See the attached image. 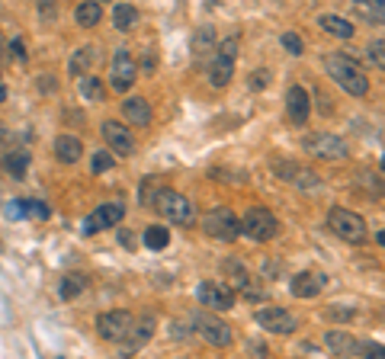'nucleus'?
<instances>
[{"mask_svg":"<svg viewBox=\"0 0 385 359\" xmlns=\"http://www.w3.org/2000/svg\"><path fill=\"white\" fill-rule=\"evenodd\" d=\"M280 273V263H263V276H276Z\"/></svg>","mask_w":385,"mask_h":359,"instance_id":"a18cd8bd","label":"nucleus"},{"mask_svg":"<svg viewBox=\"0 0 385 359\" xmlns=\"http://www.w3.org/2000/svg\"><path fill=\"white\" fill-rule=\"evenodd\" d=\"M324 347H328L334 356L350 359V356H360L363 340H357V337H353V334H347V331H328V334H324Z\"/></svg>","mask_w":385,"mask_h":359,"instance_id":"aec40b11","label":"nucleus"},{"mask_svg":"<svg viewBox=\"0 0 385 359\" xmlns=\"http://www.w3.org/2000/svg\"><path fill=\"white\" fill-rule=\"evenodd\" d=\"M360 356L363 359H385V347L376 340H366L363 347H360Z\"/></svg>","mask_w":385,"mask_h":359,"instance_id":"58836bf2","label":"nucleus"},{"mask_svg":"<svg viewBox=\"0 0 385 359\" xmlns=\"http://www.w3.org/2000/svg\"><path fill=\"white\" fill-rule=\"evenodd\" d=\"M218 48V36L212 26H199L193 32V68H209L212 55Z\"/></svg>","mask_w":385,"mask_h":359,"instance_id":"a211bd4d","label":"nucleus"},{"mask_svg":"<svg viewBox=\"0 0 385 359\" xmlns=\"http://www.w3.org/2000/svg\"><path fill=\"white\" fill-rule=\"evenodd\" d=\"M225 269H228V276H231V289H244L247 286V279H251V276H247V269L241 267L235 257L225 263Z\"/></svg>","mask_w":385,"mask_h":359,"instance_id":"72a5a7b5","label":"nucleus"},{"mask_svg":"<svg viewBox=\"0 0 385 359\" xmlns=\"http://www.w3.org/2000/svg\"><path fill=\"white\" fill-rule=\"evenodd\" d=\"M74 19H77V26L81 29H94L96 23L103 19V7H100V3H90V0H87V3H77Z\"/></svg>","mask_w":385,"mask_h":359,"instance_id":"bb28decb","label":"nucleus"},{"mask_svg":"<svg viewBox=\"0 0 385 359\" xmlns=\"http://www.w3.org/2000/svg\"><path fill=\"white\" fill-rule=\"evenodd\" d=\"M160 189H164V183H160V180H154V176H151V180H145V183H141V189H138L141 205H148V209H154V199L160 196Z\"/></svg>","mask_w":385,"mask_h":359,"instance_id":"2f4dec72","label":"nucleus"},{"mask_svg":"<svg viewBox=\"0 0 385 359\" xmlns=\"http://www.w3.org/2000/svg\"><path fill=\"white\" fill-rule=\"evenodd\" d=\"M154 331H158V314H154V311H145L141 318H135V324H132L129 337H125V340L119 343V347H116V356H119V359L138 356V353L151 343Z\"/></svg>","mask_w":385,"mask_h":359,"instance_id":"6e6552de","label":"nucleus"},{"mask_svg":"<svg viewBox=\"0 0 385 359\" xmlns=\"http://www.w3.org/2000/svg\"><path fill=\"white\" fill-rule=\"evenodd\" d=\"M376 240H379V244H382V247H385V231H379V234H376Z\"/></svg>","mask_w":385,"mask_h":359,"instance_id":"09e8293b","label":"nucleus"},{"mask_svg":"<svg viewBox=\"0 0 385 359\" xmlns=\"http://www.w3.org/2000/svg\"><path fill=\"white\" fill-rule=\"evenodd\" d=\"M328 228H331V234H337V238H340V240H347V244H366V240H369L366 221L360 218L357 212L344 209V205H331V212H328Z\"/></svg>","mask_w":385,"mask_h":359,"instance_id":"423d86ee","label":"nucleus"},{"mask_svg":"<svg viewBox=\"0 0 385 359\" xmlns=\"http://www.w3.org/2000/svg\"><path fill=\"white\" fill-rule=\"evenodd\" d=\"M138 81V65L132 58L129 48H116L113 52V61H110V87L116 93H129Z\"/></svg>","mask_w":385,"mask_h":359,"instance_id":"9b49d317","label":"nucleus"},{"mask_svg":"<svg viewBox=\"0 0 385 359\" xmlns=\"http://www.w3.org/2000/svg\"><path fill=\"white\" fill-rule=\"evenodd\" d=\"M3 212H7V218H26V199H10Z\"/></svg>","mask_w":385,"mask_h":359,"instance_id":"ea45409f","label":"nucleus"},{"mask_svg":"<svg viewBox=\"0 0 385 359\" xmlns=\"http://www.w3.org/2000/svg\"><path fill=\"white\" fill-rule=\"evenodd\" d=\"M154 212L164 215L170 225H180V228H189L196 221V205L189 203V196L177 193V189H167V186L154 199Z\"/></svg>","mask_w":385,"mask_h":359,"instance_id":"20e7f679","label":"nucleus"},{"mask_svg":"<svg viewBox=\"0 0 385 359\" xmlns=\"http://www.w3.org/2000/svg\"><path fill=\"white\" fill-rule=\"evenodd\" d=\"M267 83H270V71H267V68H257V71L251 74V90H263Z\"/></svg>","mask_w":385,"mask_h":359,"instance_id":"a19ab883","label":"nucleus"},{"mask_svg":"<svg viewBox=\"0 0 385 359\" xmlns=\"http://www.w3.org/2000/svg\"><path fill=\"white\" fill-rule=\"evenodd\" d=\"M48 215H52V209H48L45 203H39V199H26V218H39V221H45Z\"/></svg>","mask_w":385,"mask_h":359,"instance_id":"4c0bfd02","label":"nucleus"},{"mask_svg":"<svg viewBox=\"0 0 385 359\" xmlns=\"http://www.w3.org/2000/svg\"><path fill=\"white\" fill-rule=\"evenodd\" d=\"M123 116L129 125H135V129H148L151 119H154V112H151V103L145 100V96H129V100L123 103Z\"/></svg>","mask_w":385,"mask_h":359,"instance_id":"4be33fe9","label":"nucleus"},{"mask_svg":"<svg viewBox=\"0 0 385 359\" xmlns=\"http://www.w3.org/2000/svg\"><path fill=\"white\" fill-rule=\"evenodd\" d=\"M353 10H357V17H363L366 23H385V0H376V3H369V0H357Z\"/></svg>","mask_w":385,"mask_h":359,"instance_id":"c85d7f7f","label":"nucleus"},{"mask_svg":"<svg viewBox=\"0 0 385 359\" xmlns=\"http://www.w3.org/2000/svg\"><path fill=\"white\" fill-rule=\"evenodd\" d=\"M100 135H103L106 147H110V154H116V157H132V154H135V147H138V141H135V132H132L125 122L103 119V125H100Z\"/></svg>","mask_w":385,"mask_h":359,"instance_id":"ddd939ff","label":"nucleus"},{"mask_svg":"<svg viewBox=\"0 0 385 359\" xmlns=\"http://www.w3.org/2000/svg\"><path fill=\"white\" fill-rule=\"evenodd\" d=\"M3 167H7L13 176H26L29 154H26V151H7V157H3Z\"/></svg>","mask_w":385,"mask_h":359,"instance_id":"7c9ffc66","label":"nucleus"},{"mask_svg":"<svg viewBox=\"0 0 385 359\" xmlns=\"http://www.w3.org/2000/svg\"><path fill=\"white\" fill-rule=\"evenodd\" d=\"M10 52H13V58H17L19 65H23V61H26V45H23V39H13V42H10Z\"/></svg>","mask_w":385,"mask_h":359,"instance_id":"37998d69","label":"nucleus"},{"mask_svg":"<svg viewBox=\"0 0 385 359\" xmlns=\"http://www.w3.org/2000/svg\"><path fill=\"white\" fill-rule=\"evenodd\" d=\"M110 167H116V154H110V151H96V154L90 157V170H94V174H106Z\"/></svg>","mask_w":385,"mask_h":359,"instance_id":"c9c22d12","label":"nucleus"},{"mask_svg":"<svg viewBox=\"0 0 385 359\" xmlns=\"http://www.w3.org/2000/svg\"><path fill=\"white\" fill-rule=\"evenodd\" d=\"M96 61H100V48L96 45H81L74 55H71V61H67V74L77 77V81H84V77H90V71H94Z\"/></svg>","mask_w":385,"mask_h":359,"instance_id":"412c9836","label":"nucleus"},{"mask_svg":"<svg viewBox=\"0 0 385 359\" xmlns=\"http://www.w3.org/2000/svg\"><path fill=\"white\" fill-rule=\"evenodd\" d=\"M241 231H244L251 240L257 244H267V240L280 238V221L270 209H263V205H251L244 212V221H241Z\"/></svg>","mask_w":385,"mask_h":359,"instance_id":"9d476101","label":"nucleus"},{"mask_svg":"<svg viewBox=\"0 0 385 359\" xmlns=\"http://www.w3.org/2000/svg\"><path fill=\"white\" fill-rule=\"evenodd\" d=\"M379 167H382V174H385V154H382V161H379Z\"/></svg>","mask_w":385,"mask_h":359,"instance_id":"8fccbe9b","label":"nucleus"},{"mask_svg":"<svg viewBox=\"0 0 385 359\" xmlns=\"http://www.w3.org/2000/svg\"><path fill=\"white\" fill-rule=\"evenodd\" d=\"M10 139H13V135H10V129L3 125V122H0V151H3V147L10 145Z\"/></svg>","mask_w":385,"mask_h":359,"instance_id":"c03bdc74","label":"nucleus"},{"mask_svg":"<svg viewBox=\"0 0 385 359\" xmlns=\"http://www.w3.org/2000/svg\"><path fill=\"white\" fill-rule=\"evenodd\" d=\"M280 42H282V48H286V52H289L292 58H299L302 52H305V42H302L299 32H282Z\"/></svg>","mask_w":385,"mask_h":359,"instance_id":"e433bc0d","label":"nucleus"},{"mask_svg":"<svg viewBox=\"0 0 385 359\" xmlns=\"http://www.w3.org/2000/svg\"><path fill=\"white\" fill-rule=\"evenodd\" d=\"M270 170L280 176L282 183H289L292 189H299V193H321V189H324V180H321L311 167L295 164L292 157H280V161H273Z\"/></svg>","mask_w":385,"mask_h":359,"instance_id":"7ed1b4c3","label":"nucleus"},{"mask_svg":"<svg viewBox=\"0 0 385 359\" xmlns=\"http://www.w3.org/2000/svg\"><path fill=\"white\" fill-rule=\"evenodd\" d=\"M125 218V205L123 203H103L96 205L94 212L84 218V234H100L106 228H116Z\"/></svg>","mask_w":385,"mask_h":359,"instance_id":"dca6fc26","label":"nucleus"},{"mask_svg":"<svg viewBox=\"0 0 385 359\" xmlns=\"http://www.w3.org/2000/svg\"><path fill=\"white\" fill-rule=\"evenodd\" d=\"M0 55H3V39H0Z\"/></svg>","mask_w":385,"mask_h":359,"instance_id":"3c124183","label":"nucleus"},{"mask_svg":"<svg viewBox=\"0 0 385 359\" xmlns=\"http://www.w3.org/2000/svg\"><path fill=\"white\" fill-rule=\"evenodd\" d=\"M196 298H199V305H206L212 311H228V308H235V302H238L235 289L228 286V283H212V279L199 283Z\"/></svg>","mask_w":385,"mask_h":359,"instance_id":"2eb2a0df","label":"nucleus"},{"mask_svg":"<svg viewBox=\"0 0 385 359\" xmlns=\"http://www.w3.org/2000/svg\"><path fill=\"white\" fill-rule=\"evenodd\" d=\"M141 240H145V247L148 250H164L170 244V231L164 228V225H148L145 234H141Z\"/></svg>","mask_w":385,"mask_h":359,"instance_id":"cd10ccee","label":"nucleus"},{"mask_svg":"<svg viewBox=\"0 0 385 359\" xmlns=\"http://www.w3.org/2000/svg\"><path fill=\"white\" fill-rule=\"evenodd\" d=\"M87 286H90V276H87V273H81V269L65 273L61 283H58V298H61V302H71V298H77L81 292H87Z\"/></svg>","mask_w":385,"mask_h":359,"instance_id":"5701e85b","label":"nucleus"},{"mask_svg":"<svg viewBox=\"0 0 385 359\" xmlns=\"http://www.w3.org/2000/svg\"><path fill=\"white\" fill-rule=\"evenodd\" d=\"M3 100H7V87L0 83V106H3Z\"/></svg>","mask_w":385,"mask_h":359,"instance_id":"de8ad7c7","label":"nucleus"},{"mask_svg":"<svg viewBox=\"0 0 385 359\" xmlns=\"http://www.w3.org/2000/svg\"><path fill=\"white\" fill-rule=\"evenodd\" d=\"M309 112H311L309 90H305V87H299V83H292L289 90H286V116H289V122H295V125H305Z\"/></svg>","mask_w":385,"mask_h":359,"instance_id":"6ab92c4d","label":"nucleus"},{"mask_svg":"<svg viewBox=\"0 0 385 359\" xmlns=\"http://www.w3.org/2000/svg\"><path fill=\"white\" fill-rule=\"evenodd\" d=\"M324 68H328L331 81L337 83L340 90H347L350 96H366V93H369L366 71H363L357 58H350L347 52H328V58H324Z\"/></svg>","mask_w":385,"mask_h":359,"instance_id":"f257e3e1","label":"nucleus"},{"mask_svg":"<svg viewBox=\"0 0 385 359\" xmlns=\"http://www.w3.org/2000/svg\"><path fill=\"white\" fill-rule=\"evenodd\" d=\"M366 58L379 68V71H385V39H373V42H369V45H366Z\"/></svg>","mask_w":385,"mask_h":359,"instance_id":"f704fd0d","label":"nucleus"},{"mask_svg":"<svg viewBox=\"0 0 385 359\" xmlns=\"http://www.w3.org/2000/svg\"><path fill=\"white\" fill-rule=\"evenodd\" d=\"M318 26L334 39H353V32H357L353 23L344 19V17H337V13H324V17H318Z\"/></svg>","mask_w":385,"mask_h":359,"instance_id":"393cba45","label":"nucleus"},{"mask_svg":"<svg viewBox=\"0 0 385 359\" xmlns=\"http://www.w3.org/2000/svg\"><path fill=\"white\" fill-rule=\"evenodd\" d=\"M254 318H257V324H260L263 331L280 334V337L295 334V327H299V318H295L289 308H282V305H263V308H257Z\"/></svg>","mask_w":385,"mask_h":359,"instance_id":"4468645a","label":"nucleus"},{"mask_svg":"<svg viewBox=\"0 0 385 359\" xmlns=\"http://www.w3.org/2000/svg\"><path fill=\"white\" fill-rule=\"evenodd\" d=\"M238 48H241V36L231 32L228 39H222L216 48V55L209 61V83L216 90H225L231 77H235V58H238Z\"/></svg>","mask_w":385,"mask_h":359,"instance_id":"f03ea898","label":"nucleus"},{"mask_svg":"<svg viewBox=\"0 0 385 359\" xmlns=\"http://www.w3.org/2000/svg\"><path fill=\"white\" fill-rule=\"evenodd\" d=\"M202 234L212 240H222V244H235L244 231H241V218H238L231 209L216 205V209H209L206 218H202Z\"/></svg>","mask_w":385,"mask_h":359,"instance_id":"39448f33","label":"nucleus"},{"mask_svg":"<svg viewBox=\"0 0 385 359\" xmlns=\"http://www.w3.org/2000/svg\"><path fill=\"white\" fill-rule=\"evenodd\" d=\"M189 324H193V331H196L209 347H222V350H225V347L235 343V331H231V324L222 321V318L212 314V311H193Z\"/></svg>","mask_w":385,"mask_h":359,"instance_id":"0eeeda50","label":"nucleus"},{"mask_svg":"<svg viewBox=\"0 0 385 359\" xmlns=\"http://www.w3.org/2000/svg\"><path fill=\"white\" fill-rule=\"evenodd\" d=\"M55 157L61 161V164H77L81 157H84V145H81V139L77 135H58L55 139Z\"/></svg>","mask_w":385,"mask_h":359,"instance_id":"b1692460","label":"nucleus"},{"mask_svg":"<svg viewBox=\"0 0 385 359\" xmlns=\"http://www.w3.org/2000/svg\"><path fill=\"white\" fill-rule=\"evenodd\" d=\"M81 96H84V100H90V103H100V100H103V83L96 81L94 74H90V77H84V81H81Z\"/></svg>","mask_w":385,"mask_h":359,"instance_id":"473e14b6","label":"nucleus"},{"mask_svg":"<svg viewBox=\"0 0 385 359\" xmlns=\"http://www.w3.org/2000/svg\"><path fill=\"white\" fill-rule=\"evenodd\" d=\"M39 81H42V87H45V90H55V77H48V74H45V77H39Z\"/></svg>","mask_w":385,"mask_h":359,"instance_id":"49530a36","label":"nucleus"},{"mask_svg":"<svg viewBox=\"0 0 385 359\" xmlns=\"http://www.w3.org/2000/svg\"><path fill=\"white\" fill-rule=\"evenodd\" d=\"M302 151L311 157H321V161H344L350 154L347 141L334 135V132H311L302 139Z\"/></svg>","mask_w":385,"mask_h":359,"instance_id":"1a4fd4ad","label":"nucleus"},{"mask_svg":"<svg viewBox=\"0 0 385 359\" xmlns=\"http://www.w3.org/2000/svg\"><path fill=\"white\" fill-rule=\"evenodd\" d=\"M324 286H328V276H324L321 269H302V273L292 276L289 292L295 295V298H315V295H321Z\"/></svg>","mask_w":385,"mask_h":359,"instance_id":"f3484780","label":"nucleus"},{"mask_svg":"<svg viewBox=\"0 0 385 359\" xmlns=\"http://www.w3.org/2000/svg\"><path fill=\"white\" fill-rule=\"evenodd\" d=\"M324 314H328L331 321H344V324H347L350 318H353V308H340V305H334V308H328Z\"/></svg>","mask_w":385,"mask_h":359,"instance_id":"79ce46f5","label":"nucleus"},{"mask_svg":"<svg viewBox=\"0 0 385 359\" xmlns=\"http://www.w3.org/2000/svg\"><path fill=\"white\" fill-rule=\"evenodd\" d=\"M138 26V10L132 3H116L113 7V29L116 32H132Z\"/></svg>","mask_w":385,"mask_h":359,"instance_id":"a878e982","label":"nucleus"},{"mask_svg":"<svg viewBox=\"0 0 385 359\" xmlns=\"http://www.w3.org/2000/svg\"><path fill=\"white\" fill-rule=\"evenodd\" d=\"M132 324H135V314L125 311V308H113V311H103L100 318H96V334H100L103 340H110V343L119 347V343L129 337Z\"/></svg>","mask_w":385,"mask_h":359,"instance_id":"f8f14e48","label":"nucleus"},{"mask_svg":"<svg viewBox=\"0 0 385 359\" xmlns=\"http://www.w3.org/2000/svg\"><path fill=\"white\" fill-rule=\"evenodd\" d=\"M357 180L363 186V193L369 196H385V180L379 174H369V170H357Z\"/></svg>","mask_w":385,"mask_h":359,"instance_id":"c756f323","label":"nucleus"}]
</instances>
